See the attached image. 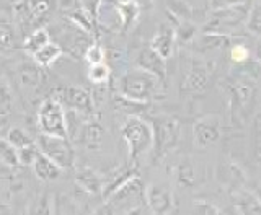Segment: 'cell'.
I'll list each match as a JSON object with an SVG mask.
<instances>
[{"mask_svg": "<svg viewBox=\"0 0 261 215\" xmlns=\"http://www.w3.org/2000/svg\"><path fill=\"white\" fill-rule=\"evenodd\" d=\"M163 84L157 75L137 67L119 78V95L130 101L147 103L160 95Z\"/></svg>", "mask_w": 261, "mask_h": 215, "instance_id": "cell-1", "label": "cell"}, {"mask_svg": "<svg viewBox=\"0 0 261 215\" xmlns=\"http://www.w3.org/2000/svg\"><path fill=\"white\" fill-rule=\"evenodd\" d=\"M57 10V0H18L13 5V15L23 33L43 26Z\"/></svg>", "mask_w": 261, "mask_h": 215, "instance_id": "cell-2", "label": "cell"}, {"mask_svg": "<svg viewBox=\"0 0 261 215\" xmlns=\"http://www.w3.org/2000/svg\"><path fill=\"white\" fill-rule=\"evenodd\" d=\"M121 136L129 147V160L136 163L153 145V130L147 121L139 116H129L121 127Z\"/></svg>", "mask_w": 261, "mask_h": 215, "instance_id": "cell-3", "label": "cell"}, {"mask_svg": "<svg viewBox=\"0 0 261 215\" xmlns=\"http://www.w3.org/2000/svg\"><path fill=\"white\" fill-rule=\"evenodd\" d=\"M248 13H250V5L245 0H240V2L224 8H217V10L212 12V16L206 30L230 36L233 35V31H239L243 24L247 26Z\"/></svg>", "mask_w": 261, "mask_h": 215, "instance_id": "cell-4", "label": "cell"}, {"mask_svg": "<svg viewBox=\"0 0 261 215\" xmlns=\"http://www.w3.org/2000/svg\"><path fill=\"white\" fill-rule=\"evenodd\" d=\"M36 145L41 153L46 155L47 158H51L62 170L72 168L73 163H75V153H73L69 137L39 132V136L36 139Z\"/></svg>", "mask_w": 261, "mask_h": 215, "instance_id": "cell-5", "label": "cell"}, {"mask_svg": "<svg viewBox=\"0 0 261 215\" xmlns=\"http://www.w3.org/2000/svg\"><path fill=\"white\" fill-rule=\"evenodd\" d=\"M38 126L44 134L67 137V122H65V110L59 100L49 96L41 103L38 111Z\"/></svg>", "mask_w": 261, "mask_h": 215, "instance_id": "cell-6", "label": "cell"}, {"mask_svg": "<svg viewBox=\"0 0 261 215\" xmlns=\"http://www.w3.org/2000/svg\"><path fill=\"white\" fill-rule=\"evenodd\" d=\"M153 147L155 156L163 158L170 150H173L179 140V122L171 116H159L153 119Z\"/></svg>", "mask_w": 261, "mask_h": 215, "instance_id": "cell-7", "label": "cell"}, {"mask_svg": "<svg viewBox=\"0 0 261 215\" xmlns=\"http://www.w3.org/2000/svg\"><path fill=\"white\" fill-rule=\"evenodd\" d=\"M56 100H59L61 104L67 110H73L84 114L93 113V95L88 93L85 88L75 85H65L61 88H56L51 95Z\"/></svg>", "mask_w": 261, "mask_h": 215, "instance_id": "cell-8", "label": "cell"}, {"mask_svg": "<svg viewBox=\"0 0 261 215\" xmlns=\"http://www.w3.org/2000/svg\"><path fill=\"white\" fill-rule=\"evenodd\" d=\"M144 202L153 213H168L173 209V194L162 184H150L144 189Z\"/></svg>", "mask_w": 261, "mask_h": 215, "instance_id": "cell-9", "label": "cell"}, {"mask_svg": "<svg viewBox=\"0 0 261 215\" xmlns=\"http://www.w3.org/2000/svg\"><path fill=\"white\" fill-rule=\"evenodd\" d=\"M212 75V64L202 61H193L188 70L181 88L185 93H199L207 87L209 78Z\"/></svg>", "mask_w": 261, "mask_h": 215, "instance_id": "cell-10", "label": "cell"}, {"mask_svg": "<svg viewBox=\"0 0 261 215\" xmlns=\"http://www.w3.org/2000/svg\"><path fill=\"white\" fill-rule=\"evenodd\" d=\"M194 142L199 148H206L212 144H216L222 136V126L220 119L216 116H207L194 122Z\"/></svg>", "mask_w": 261, "mask_h": 215, "instance_id": "cell-11", "label": "cell"}, {"mask_svg": "<svg viewBox=\"0 0 261 215\" xmlns=\"http://www.w3.org/2000/svg\"><path fill=\"white\" fill-rule=\"evenodd\" d=\"M15 72H16V80H18L20 87H23L30 93H36L46 82L43 67L38 65L35 61L18 64Z\"/></svg>", "mask_w": 261, "mask_h": 215, "instance_id": "cell-12", "label": "cell"}, {"mask_svg": "<svg viewBox=\"0 0 261 215\" xmlns=\"http://www.w3.org/2000/svg\"><path fill=\"white\" fill-rule=\"evenodd\" d=\"M136 65L139 69L147 70L157 75L160 80H167V59H163L160 54H157L150 46L144 47L136 57Z\"/></svg>", "mask_w": 261, "mask_h": 215, "instance_id": "cell-13", "label": "cell"}, {"mask_svg": "<svg viewBox=\"0 0 261 215\" xmlns=\"http://www.w3.org/2000/svg\"><path fill=\"white\" fill-rule=\"evenodd\" d=\"M175 38H176V31L173 30V26L163 23L159 26L157 33H155V36L150 43V47L157 54H160L163 59H168L171 52H173Z\"/></svg>", "mask_w": 261, "mask_h": 215, "instance_id": "cell-14", "label": "cell"}, {"mask_svg": "<svg viewBox=\"0 0 261 215\" xmlns=\"http://www.w3.org/2000/svg\"><path fill=\"white\" fill-rule=\"evenodd\" d=\"M105 139V129L98 121H85L80 129L79 140L87 148H100Z\"/></svg>", "mask_w": 261, "mask_h": 215, "instance_id": "cell-15", "label": "cell"}, {"mask_svg": "<svg viewBox=\"0 0 261 215\" xmlns=\"http://www.w3.org/2000/svg\"><path fill=\"white\" fill-rule=\"evenodd\" d=\"M75 183H77V186L82 189V191H85V193L92 194V196L103 193V186H105V181L90 168L77 170Z\"/></svg>", "mask_w": 261, "mask_h": 215, "instance_id": "cell-16", "label": "cell"}, {"mask_svg": "<svg viewBox=\"0 0 261 215\" xmlns=\"http://www.w3.org/2000/svg\"><path fill=\"white\" fill-rule=\"evenodd\" d=\"M31 167H33V171H35V175L38 176V179L46 181V183H49V181H56L61 176V171H62V168L57 167L51 158H47V156L43 153H39L36 156V160L33 162Z\"/></svg>", "mask_w": 261, "mask_h": 215, "instance_id": "cell-17", "label": "cell"}, {"mask_svg": "<svg viewBox=\"0 0 261 215\" xmlns=\"http://www.w3.org/2000/svg\"><path fill=\"white\" fill-rule=\"evenodd\" d=\"M114 10H116V15L121 20V26L124 31L133 26V23L141 13V8H139V4L136 0H116L114 2Z\"/></svg>", "mask_w": 261, "mask_h": 215, "instance_id": "cell-18", "label": "cell"}, {"mask_svg": "<svg viewBox=\"0 0 261 215\" xmlns=\"http://www.w3.org/2000/svg\"><path fill=\"white\" fill-rule=\"evenodd\" d=\"M62 54H64L62 46L54 43V41L51 39L47 44H44L41 49H38L36 52H33L31 57L38 65H41V67H49V65H53L54 62L59 61Z\"/></svg>", "mask_w": 261, "mask_h": 215, "instance_id": "cell-19", "label": "cell"}, {"mask_svg": "<svg viewBox=\"0 0 261 215\" xmlns=\"http://www.w3.org/2000/svg\"><path fill=\"white\" fill-rule=\"evenodd\" d=\"M0 186L10 194L23 191V179L16 173V167H7V165H4L0 168Z\"/></svg>", "mask_w": 261, "mask_h": 215, "instance_id": "cell-20", "label": "cell"}, {"mask_svg": "<svg viewBox=\"0 0 261 215\" xmlns=\"http://www.w3.org/2000/svg\"><path fill=\"white\" fill-rule=\"evenodd\" d=\"M51 39L53 38H51V35H49V31L44 26H39L36 30L30 31L27 35L24 43H23V49L31 56L33 52H36L38 49H41L44 44H47Z\"/></svg>", "mask_w": 261, "mask_h": 215, "instance_id": "cell-21", "label": "cell"}, {"mask_svg": "<svg viewBox=\"0 0 261 215\" xmlns=\"http://www.w3.org/2000/svg\"><path fill=\"white\" fill-rule=\"evenodd\" d=\"M233 210L239 213H261V201L255 194H242L235 199Z\"/></svg>", "mask_w": 261, "mask_h": 215, "instance_id": "cell-22", "label": "cell"}, {"mask_svg": "<svg viewBox=\"0 0 261 215\" xmlns=\"http://www.w3.org/2000/svg\"><path fill=\"white\" fill-rule=\"evenodd\" d=\"M88 80L92 82L96 87H103L110 82L111 78V69L108 64L100 62V64H92L88 67V73H87Z\"/></svg>", "mask_w": 261, "mask_h": 215, "instance_id": "cell-23", "label": "cell"}, {"mask_svg": "<svg viewBox=\"0 0 261 215\" xmlns=\"http://www.w3.org/2000/svg\"><path fill=\"white\" fill-rule=\"evenodd\" d=\"M16 35L15 26L10 21L0 20V52H8L15 49Z\"/></svg>", "mask_w": 261, "mask_h": 215, "instance_id": "cell-24", "label": "cell"}, {"mask_svg": "<svg viewBox=\"0 0 261 215\" xmlns=\"http://www.w3.org/2000/svg\"><path fill=\"white\" fill-rule=\"evenodd\" d=\"M0 162L7 167H18V150L8 142L7 139H0Z\"/></svg>", "mask_w": 261, "mask_h": 215, "instance_id": "cell-25", "label": "cell"}, {"mask_svg": "<svg viewBox=\"0 0 261 215\" xmlns=\"http://www.w3.org/2000/svg\"><path fill=\"white\" fill-rule=\"evenodd\" d=\"M5 139L16 148V150H18V148H21V147H27V145L35 142V140H33L27 134V132H24L23 129H20V127H12L10 130L7 132V137Z\"/></svg>", "mask_w": 261, "mask_h": 215, "instance_id": "cell-26", "label": "cell"}, {"mask_svg": "<svg viewBox=\"0 0 261 215\" xmlns=\"http://www.w3.org/2000/svg\"><path fill=\"white\" fill-rule=\"evenodd\" d=\"M176 179H178V184L181 187H191L196 183V178H194V170L193 167L188 162H181V165H178L176 168Z\"/></svg>", "mask_w": 261, "mask_h": 215, "instance_id": "cell-27", "label": "cell"}, {"mask_svg": "<svg viewBox=\"0 0 261 215\" xmlns=\"http://www.w3.org/2000/svg\"><path fill=\"white\" fill-rule=\"evenodd\" d=\"M84 59L88 62V65L105 62V59H106L105 47L101 44H98V43L88 44V47L85 49V52H84Z\"/></svg>", "mask_w": 261, "mask_h": 215, "instance_id": "cell-28", "label": "cell"}, {"mask_svg": "<svg viewBox=\"0 0 261 215\" xmlns=\"http://www.w3.org/2000/svg\"><path fill=\"white\" fill-rule=\"evenodd\" d=\"M247 30L251 35L261 36V4L250 8L248 20H247Z\"/></svg>", "mask_w": 261, "mask_h": 215, "instance_id": "cell-29", "label": "cell"}, {"mask_svg": "<svg viewBox=\"0 0 261 215\" xmlns=\"http://www.w3.org/2000/svg\"><path fill=\"white\" fill-rule=\"evenodd\" d=\"M39 148L36 145V142H33L27 147H21L18 148V160H20V165H24V167H31L33 162L36 160V156L39 155Z\"/></svg>", "mask_w": 261, "mask_h": 215, "instance_id": "cell-30", "label": "cell"}, {"mask_svg": "<svg viewBox=\"0 0 261 215\" xmlns=\"http://www.w3.org/2000/svg\"><path fill=\"white\" fill-rule=\"evenodd\" d=\"M12 111V96L8 88L0 82V119H5Z\"/></svg>", "mask_w": 261, "mask_h": 215, "instance_id": "cell-31", "label": "cell"}, {"mask_svg": "<svg viewBox=\"0 0 261 215\" xmlns=\"http://www.w3.org/2000/svg\"><path fill=\"white\" fill-rule=\"evenodd\" d=\"M232 61L237 64H242V62H247L250 61V51L243 44H235L232 47Z\"/></svg>", "mask_w": 261, "mask_h": 215, "instance_id": "cell-32", "label": "cell"}, {"mask_svg": "<svg viewBox=\"0 0 261 215\" xmlns=\"http://www.w3.org/2000/svg\"><path fill=\"white\" fill-rule=\"evenodd\" d=\"M79 2L84 10H87L92 16L98 18V13H100V7L103 4V0H79Z\"/></svg>", "mask_w": 261, "mask_h": 215, "instance_id": "cell-33", "label": "cell"}, {"mask_svg": "<svg viewBox=\"0 0 261 215\" xmlns=\"http://www.w3.org/2000/svg\"><path fill=\"white\" fill-rule=\"evenodd\" d=\"M194 210L199 212L202 215H207V213H219L220 209L216 207L214 204H209L207 201H194Z\"/></svg>", "mask_w": 261, "mask_h": 215, "instance_id": "cell-34", "label": "cell"}, {"mask_svg": "<svg viewBox=\"0 0 261 215\" xmlns=\"http://www.w3.org/2000/svg\"><path fill=\"white\" fill-rule=\"evenodd\" d=\"M237 2H240V0H209L212 10H217V8H224V7H228V5H233Z\"/></svg>", "mask_w": 261, "mask_h": 215, "instance_id": "cell-35", "label": "cell"}, {"mask_svg": "<svg viewBox=\"0 0 261 215\" xmlns=\"http://www.w3.org/2000/svg\"><path fill=\"white\" fill-rule=\"evenodd\" d=\"M10 212H13L12 205H8L7 202H0V213H10Z\"/></svg>", "mask_w": 261, "mask_h": 215, "instance_id": "cell-36", "label": "cell"}, {"mask_svg": "<svg viewBox=\"0 0 261 215\" xmlns=\"http://www.w3.org/2000/svg\"><path fill=\"white\" fill-rule=\"evenodd\" d=\"M256 54H258V62L261 64V44L258 46V52Z\"/></svg>", "mask_w": 261, "mask_h": 215, "instance_id": "cell-37", "label": "cell"}, {"mask_svg": "<svg viewBox=\"0 0 261 215\" xmlns=\"http://www.w3.org/2000/svg\"><path fill=\"white\" fill-rule=\"evenodd\" d=\"M137 4H150V0H136Z\"/></svg>", "mask_w": 261, "mask_h": 215, "instance_id": "cell-38", "label": "cell"}, {"mask_svg": "<svg viewBox=\"0 0 261 215\" xmlns=\"http://www.w3.org/2000/svg\"><path fill=\"white\" fill-rule=\"evenodd\" d=\"M258 197H259V201H261V187H259V196Z\"/></svg>", "mask_w": 261, "mask_h": 215, "instance_id": "cell-39", "label": "cell"}]
</instances>
